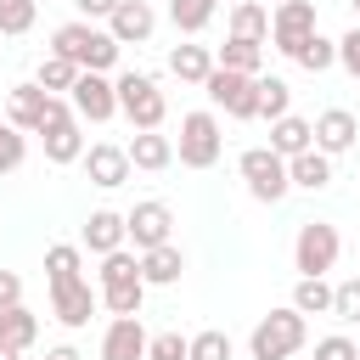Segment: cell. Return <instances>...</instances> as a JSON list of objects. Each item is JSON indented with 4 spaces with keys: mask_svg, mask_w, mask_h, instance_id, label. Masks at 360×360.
<instances>
[{
    "mask_svg": "<svg viewBox=\"0 0 360 360\" xmlns=\"http://www.w3.org/2000/svg\"><path fill=\"white\" fill-rule=\"evenodd\" d=\"M202 96L214 107H225L231 118H259V73H236V68H219L202 79Z\"/></svg>",
    "mask_w": 360,
    "mask_h": 360,
    "instance_id": "obj_5",
    "label": "cell"
},
{
    "mask_svg": "<svg viewBox=\"0 0 360 360\" xmlns=\"http://www.w3.org/2000/svg\"><path fill=\"white\" fill-rule=\"evenodd\" d=\"M73 6H79V11H84V17L96 22V17H112V11L124 6V0H73Z\"/></svg>",
    "mask_w": 360,
    "mask_h": 360,
    "instance_id": "obj_43",
    "label": "cell"
},
{
    "mask_svg": "<svg viewBox=\"0 0 360 360\" xmlns=\"http://www.w3.org/2000/svg\"><path fill=\"white\" fill-rule=\"evenodd\" d=\"M338 68H343L349 79H360V22H354V28L338 39Z\"/></svg>",
    "mask_w": 360,
    "mask_h": 360,
    "instance_id": "obj_40",
    "label": "cell"
},
{
    "mask_svg": "<svg viewBox=\"0 0 360 360\" xmlns=\"http://www.w3.org/2000/svg\"><path fill=\"white\" fill-rule=\"evenodd\" d=\"M129 242V225H124V214H112V208H96L90 219H84V248L90 253H112V248H124Z\"/></svg>",
    "mask_w": 360,
    "mask_h": 360,
    "instance_id": "obj_17",
    "label": "cell"
},
{
    "mask_svg": "<svg viewBox=\"0 0 360 360\" xmlns=\"http://www.w3.org/2000/svg\"><path fill=\"white\" fill-rule=\"evenodd\" d=\"M45 360H79V349H68V343H56V349H51Z\"/></svg>",
    "mask_w": 360,
    "mask_h": 360,
    "instance_id": "obj_44",
    "label": "cell"
},
{
    "mask_svg": "<svg viewBox=\"0 0 360 360\" xmlns=\"http://www.w3.org/2000/svg\"><path fill=\"white\" fill-rule=\"evenodd\" d=\"M96 292H90V281L84 276H73V281H51V309H56V321L62 326H90V315H96Z\"/></svg>",
    "mask_w": 360,
    "mask_h": 360,
    "instance_id": "obj_11",
    "label": "cell"
},
{
    "mask_svg": "<svg viewBox=\"0 0 360 360\" xmlns=\"http://www.w3.org/2000/svg\"><path fill=\"white\" fill-rule=\"evenodd\" d=\"M180 270H186V253H180L174 242H163V248H146V253H141V281H146V287H174V281H180Z\"/></svg>",
    "mask_w": 360,
    "mask_h": 360,
    "instance_id": "obj_18",
    "label": "cell"
},
{
    "mask_svg": "<svg viewBox=\"0 0 360 360\" xmlns=\"http://www.w3.org/2000/svg\"><path fill=\"white\" fill-rule=\"evenodd\" d=\"M304 338H309V326H304V309H270L259 326H253V338H248V360H287V354H298L304 349Z\"/></svg>",
    "mask_w": 360,
    "mask_h": 360,
    "instance_id": "obj_2",
    "label": "cell"
},
{
    "mask_svg": "<svg viewBox=\"0 0 360 360\" xmlns=\"http://www.w3.org/2000/svg\"><path fill=\"white\" fill-rule=\"evenodd\" d=\"M39 135H45V158H51V163H79V158H84L79 118H68V124H51V129H39Z\"/></svg>",
    "mask_w": 360,
    "mask_h": 360,
    "instance_id": "obj_24",
    "label": "cell"
},
{
    "mask_svg": "<svg viewBox=\"0 0 360 360\" xmlns=\"http://www.w3.org/2000/svg\"><path fill=\"white\" fill-rule=\"evenodd\" d=\"M214 62H219V68H236V73H259V62H264V45H253V39H225Z\"/></svg>",
    "mask_w": 360,
    "mask_h": 360,
    "instance_id": "obj_31",
    "label": "cell"
},
{
    "mask_svg": "<svg viewBox=\"0 0 360 360\" xmlns=\"http://www.w3.org/2000/svg\"><path fill=\"white\" fill-rule=\"evenodd\" d=\"M22 158H28V135H22L11 118H0V174H17Z\"/></svg>",
    "mask_w": 360,
    "mask_h": 360,
    "instance_id": "obj_34",
    "label": "cell"
},
{
    "mask_svg": "<svg viewBox=\"0 0 360 360\" xmlns=\"http://www.w3.org/2000/svg\"><path fill=\"white\" fill-rule=\"evenodd\" d=\"M141 298H146V281H118V287H101L107 315H141Z\"/></svg>",
    "mask_w": 360,
    "mask_h": 360,
    "instance_id": "obj_33",
    "label": "cell"
},
{
    "mask_svg": "<svg viewBox=\"0 0 360 360\" xmlns=\"http://www.w3.org/2000/svg\"><path fill=\"white\" fill-rule=\"evenodd\" d=\"M118 281H141V253H129V248L101 253V287H118Z\"/></svg>",
    "mask_w": 360,
    "mask_h": 360,
    "instance_id": "obj_32",
    "label": "cell"
},
{
    "mask_svg": "<svg viewBox=\"0 0 360 360\" xmlns=\"http://www.w3.org/2000/svg\"><path fill=\"white\" fill-rule=\"evenodd\" d=\"M315 360H360V349H354L343 332H332V338H321V343H315Z\"/></svg>",
    "mask_w": 360,
    "mask_h": 360,
    "instance_id": "obj_41",
    "label": "cell"
},
{
    "mask_svg": "<svg viewBox=\"0 0 360 360\" xmlns=\"http://www.w3.org/2000/svg\"><path fill=\"white\" fill-rule=\"evenodd\" d=\"M0 338H6V343H17V349H34L39 321H34L22 304H6V309H0Z\"/></svg>",
    "mask_w": 360,
    "mask_h": 360,
    "instance_id": "obj_27",
    "label": "cell"
},
{
    "mask_svg": "<svg viewBox=\"0 0 360 360\" xmlns=\"http://www.w3.org/2000/svg\"><path fill=\"white\" fill-rule=\"evenodd\" d=\"M191 360H231V338L225 332H197L191 338Z\"/></svg>",
    "mask_w": 360,
    "mask_h": 360,
    "instance_id": "obj_39",
    "label": "cell"
},
{
    "mask_svg": "<svg viewBox=\"0 0 360 360\" xmlns=\"http://www.w3.org/2000/svg\"><path fill=\"white\" fill-rule=\"evenodd\" d=\"M242 180H248V197L253 202H281L292 191V174H287V158L276 146H248L242 152Z\"/></svg>",
    "mask_w": 360,
    "mask_h": 360,
    "instance_id": "obj_4",
    "label": "cell"
},
{
    "mask_svg": "<svg viewBox=\"0 0 360 360\" xmlns=\"http://www.w3.org/2000/svg\"><path fill=\"white\" fill-rule=\"evenodd\" d=\"M45 107H51V90H39V84H11V90H6V118H11L22 135H39Z\"/></svg>",
    "mask_w": 360,
    "mask_h": 360,
    "instance_id": "obj_14",
    "label": "cell"
},
{
    "mask_svg": "<svg viewBox=\"0 0 360 360\" xmlns=\"http://www.w3.org/2000/svg\"><path fill=\"white\" fill-rule=\"evenodd\" d=\"M214 6H219V0H169V17H174L180 34H202V28L214 22Z\"/></svg>",
    "mask_w": 360,
    "mask_h": 360,
    "instance_id": "obj_30",
    "label": "cell"
},
{
    "mask_svg": "<svg viewBox=\"0 0 360 360\" xmlns=\"http://www.w3.org/2000/svg\"><path fill=\"white\" fill-rule=\"evenodd\" d=\"M292 62H298L304 73H326V68H338V39H326V34L315 28V34L304 39V51H298Z\"/></svg>",
    "mask_w": 360,
    "mask_h": 360,
    "instance_id": "obj_28",
    "label": "cell"
},
{
    "mask_svg": "<svg viewBox=\"0 0 360 360\" xmlns=\"http://www.w3.org/2000/svg\"><path fill=\"white\" fill-rule=\"evenodd\" d=\"M354 135H360V124H354V112H349V107H326V112L315 118V146H321L326 158L349 152V146H354Z\"/></svg>",
    "mask_w": 360,
    "mask_h": 360,
    "instance_id": "obj_15",
    "label": "cell"
},
{
    "mask_svg": "<svg viewBox=\"0 0 360 360\" xmlns=\"http://www.w3.org/2000/svg\"><path fill=\"white\" fill-rule=\"evenodd\" d=\"M112 84H118V112H124L135 129H158V124L169 118V101H163V90H158L152 73H118Z\"/></svg>",
    "mask_w": 360,
    "mask_h": 360,
    "instance_id": "obj_3",
    "label": "cell"
},
{
    "mask_svg": "<svg viewBox=\"0 0 360 360\" xmlns=\"http://www.w3.org/2000/svg\"><path fill=\"white\" fill-rule=\"evenodd\" d=\"M129 152L124 146H112V141H96L90 152H84V174H90V186H101V191H118L124 180H129Z\"/></svg>",
    "mask_w": 360,
    "mask_h": 360,
    "instance_id": "obj_12",
    "label": "cell"
},
{
    "mask_svg": "<svg viewBox=\"0 0 360 360\" xmlns=\"http://www.w3.org/2000/svg\"><path fill=\"white\" fill-rule=\"evenodd\" d=\"M0 360H22V349H17V343H6V338H0Z\"/></svg>",
    "mask_w": 360,
    "mask_h": 360,
    "instance_id": "obj_45",
    "label": "cell"
},
{
    "mask_svg": "<svg viewBox=\"0 0 360 360\" xmlns=\"http://www.w3.org/2000/svg\"><path fill=\"white\" fill-rule=\"evenodd\" d=\"M107 28H112V39H118V45H141V39H152L158 11H152L146 0H124V6L107 17Z\"/></svg>",
    "mask_w": 360,
    "mask_h": 360,
    "instance_id": "obj_16",
    "label": "cell"
},
{
    "mask_svg": "<svg viewBox=\"0 0 360 360\" xmlns=\"http://www.w3.org/2000/svg\"><path fill=\"white\" fill-rule=\"evenodd\" d=\"M231 39L264 45V39H270V11H264L259 0H236V6H231Z\"/></svg>",
    "mask_w": 360,
    "mask_h": 360,
    "instance_id": "obj_22",
    "label": "cell"
},
{
    "mask_svg": "<svg viewBox=\"0 0 360 360\" xmlns=\"http://www.w3.org/2000/svg\"><path fill=\"white\" fill-rule=\"evenodd\" d=\"M219 118L214 112H186L180 118V146H174V158L186 163V169H214L219 163Z\"/></svg>",
    "mask_w": 360,
    "mask_h": 360,
    "instance_id": "obj_7",
    "label": "cell"
},
{
    "mask_svg": "<svg viewBox=\"0 0 360 360\" xmlns=\"http://www.w3.org/2000/svg\"><path fill=\"white\" fill-rule=\"evenodd\" d=\"M270 146H276L281 158H298V152H309V146H315V124H309V118H298V112H287V118H276V124H270Z\"/></svg>",
    "mask_w": 360,
    "mask_h": 360,
    "instance_id": "obj_21",
    "label": "cell"
},
{
    "mask_svg": "<svg viewBox=\"0 0 360 360\" xmlns=\"http://www.w3.org/2000/svg\"><path fill=\"white\" fill-rule=\"evenodd\" d=\"M39 17V0H0V34H28Z\"/></svg>",
    "mask_w": 360,
    "mask_h": 360,
    "instance_id": "obj_35",
    "label": "cell"
},
{
    "mask_svg": "<svg viewBox=\"0 0 360 360\" xmlns=\"http://www.w3.org/2000/svg\"><path fill=\"white\" fill-rule=\"evenodd\" d=\"M309 34H315V0H281L276 17H270V39H276V51H281V56H298Z\"/></svg>",
    "mask_w": 360,
    "mask_h": 360,
    "instance_id": "obj_8",
    "label": "cell"
},
{
    "mask_svg": "<svg viewBox=\"0 0 360 360\" xmlns=\"http://www.w3.org/2000/svg\"><path fill=\"white\" fill-rule=\"evenodd\" d=\"M332 315L349 321V326H360V276L338 281V292H332Z\"/></svg>",
    "mask_w": 360,
    "mask_h": 360,
    "instance_id": "obj_37",
    "label": "cell"
},
{
    "mask_svg": "<svg viewBox=\"0 0 360 360\" xmlns=\"http://www.w3.org/2000/svg\"><path fill=\"white\" fill-rule=\"evenodd\" d=\"M332 292H338V287H326V276H298L292 309H304V315H332Z\"/></svg>",
    "mask_w": 360,
    "mask_h": 360,
    "instance_id": "obj_26",
    "label": "cell"
},
{
    "mask_svg": "<svg viewBox=\"0 0 360 360\" xmlns=\"http://www.w3.org/2000/svg\"><path fill=\"white\" fill-rule=\"evenodd\" d=\"M146 326L141 315H112V326L101 332V360H146Z\"/></svg>",
    "mask_w": 360,
    "mask_h": 360,
    "instance_id": "obj_13",
    "label": "cell"
},
{
    "mask_svg": "<svg viewBox=\"0 0 360 360\" xmlns=\"http://www.w3.org/2000/svg\"><path fill=\"white\" fill-rule=\"evenodd\" d=\"M338 253H343L338 225H326V219L298 225V236H292V264H298V276H326V270L338 264Z\"/></svg>",
    "mask_w": 360,
    "mask_h": 360,
    "instance_id": "obj_6",
    "label": "cell"
},
{
    "mask_svg": "<svg viewBox=\"0 0 360 360\" xmlns=\"http://www.w3.org/2000/svg\"><path fill=\"white\" fill-rule=\"evenodd\" d=\"M146 360H191V338H180V332H158V338L146 343Z\"/></svg>",
    "mask_w": 360,
    "mask_h": 360,
    "instance_id": "obj_38",
    "label": "cell"
},
{
    "mask_svg": "<svg viewBox=\"0 0 360 360\" xmlns=\"http://www.w3.org/2000/svg\"><path fill=\"white\" fill-rule=\"evenodd\" d=\"M124 152H129V163H135V169H152V174L174 163V141H169V135H158V129H135V141H129Z\"/></svg>",
    "mask_w": 360,
    "mask_h": 360,
    "instance_id": "obj_19",
    "label": "cell"
},
{
    "mask_svg": "<svg viewBox=\"0 0 360 360\" xmlns=\"http://www.w3.org/2000/svg\"><path fill=\"white\" fill-rule=\"evenodd\" d=\"M287 174H292L298 191H326V186H332V158H326L321 146H309V152L287 158Z\"/></svg>",
    "mask_w": 360,
    "mask_h": 360,
    "instance_id": "obj_20",
    "label": "cell"
},
{
    "mask_svg": "<svg viewBox=\"0 0 360 360\" xmlns=\"http://www.w3.org/2000/svg\"><path fill=\"white\" fill-rule=\"evenodd\" d=\"M6 304H22V276L17 270H0V309Z\"/></svg>",
    "mask_w": 360,
    "mask_h": 360,
    "instance_id": "obj_42",
    "label": "cell"
},
{
    "mask_svg": "<svg viewBox=\"0 0 360 360\" xmlns=\"http://www.w3.org/2000/svg\"><path fill=\"white\" fill-rule=\"evenodd\" d=\"M169 73H174L180 84H202V79L214 73L208 45H174V51H169Z\"/></svg>",
    "mask_w": 360,
    "mask_h": 360,
    "instance_id": "obj_23",
    "label": "cell"
},
{
    "mask_svg": "<svg viewBox=\"0 0 360 360\" xmlns=\"http://www.w3.org/2000/svg\"><path fill=\"white\" fill-rule=\"evenodd\" d=\"M231 6H236V0H231Z\"/></svg>",
    "mask_w": 360,
    "mask_h": 360,
    "instance_id": "obj_47",
    "label": "cell"
},
{
    "mask_svg": "<svg viewBox=\"0 0 360 360\" xmlns=\"http://www.w3.org/2000/svg\"><path fill=\"white\" fill-rule=\"evenodd\" d=\"M354 17H360V0H354Z\"/></svg>",
    "mask_w": 360,
    "mask_h": 360,
    "instance_id": "obj_46",
    "label": "cell"
},
{
    "mask_svg": "<svg viewBox=\"0 0 360 360\" xmlns=\"http://www.w3.org/2000/svg\"><path fill=\"white\" fill-rule=\"evenodd\" d=\"M124 225H129V242H135V253H146V248H163V242L174 236V214H169L163 202H135V208L124 214Z\"/></svg>",
    "mask_w": 360,
    "mask_h": 360,
    "instance_id": "obj_10",
    "label": "cell"
},
{
    "mask_svg": "<svg viewBox=\"0 0 360 360\" xmlns=\"http://www.w3.org/2000/svg\"><path fill=\"white\" fill-rule=\"evenodd\" d=\"M45 276H51V281H73V276H79V248H73V242H56V248L45 253Z\"/></svg>",
    "mask_w": 360,
    "mask_h": 360,
    "instance_id": "obj_36",
    "label": "cell"
},
{
    "mask_svg": "<svg viewBox=\"0 0 360 360\" xmlns=\"http://www.w3.org/2000/svg\"><path fill=\"white\" fill-rule=\"evenodd\" d=\"M68 96H73V112H79L84 124H107V118L118 112V84H112L107 73H79V84H73Z\"/></svg>",
    "mask_w": 360,
    "mask_h": 360,
    "instance_id": "obj_9",
    "label": "cell"
},
{
    "mask_svg": "<svg viewBox=\"0 0 360 360\" xmlns=\"http://www.w3.org/2000/svg\"><path fill=\"white\" fill-rule=\"evenodd\" d=\"M51 51L68 56V62H79L84 73H107L124 45L112 39V28H96L90 17H79V22H62V28L51 34Z\"/></svg>",
    "mask_w": 360,
    "mask_h": 360,
    "instance_id": "obj_1",
    "label": "cell"
},
{
    "mask_svg": "<svg viewBox=\"0 0 360 360\" xmlns=\"http://www.w3.org/2000/svg\"><path fill=\"white\" fill-rule=\"evenodd\" d=\"M287 112H292V84H287V79H276V73H270V79H259V118H270V124H276V118H287Z\"/></svg>",
    "mask_w": 360,
    "mask_h": 360,
    "instance_id": "obj_29",
    "label": "cell"
},
{
    "mask_svg": "<svg viewBox=\"0 0 360 360\" xmlns=\"http://www.w3.org/2000/svg\"><path fill=\"white\" fill-rule=\"evenodd\" d=\"M79 73H84L79 62H68V56H56V51H51V56H39L34 84H39V90H51V96H62V90H73V84H79Z\"/></svg>",
    "mask_w": 360,
    "mask_h": 360,
    "instance_id": "obj_25",
    "label": "cell"
}]
</instances>
